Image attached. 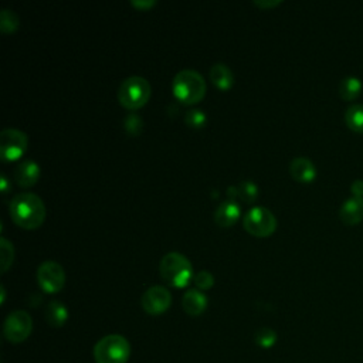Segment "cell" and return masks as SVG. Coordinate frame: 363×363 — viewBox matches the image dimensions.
I'll return each instance as SVG.
<instances>
[{"label":"cell","instance_id":"cell-1","mask_svg":"<svg viewBox=\"0 0 363 363\" xmlns=\"http://www.w3.org/2000/svg\"><path fill=\"white\" fill-rule=\"evenodd\" d=\"M9 213L13 221L27 230L37 228L46 219L44 202L32 192L16 195L9 203Z\"/></svg>","mask_w":363,"mask_h":363},{"label":"cell","instance_id":"cell-2","mask_svg":"<svg viewBox=\"0 0 363 363\" xmlns=\"http://www.w3.org/2000/svg\"><path fill=\"white\" fill-rule=\"evenodd\" d=\"M172 91L179 101L190 105L199 102L204 97L206 82L199 71L185 68L173 77Z\"/></svg>","mask_w":363,"mask_h":363},{"label":"cell","instance_id":"cell-3","mask_svg":"<svg viewBox=\"0 0 363 363\" xmlns=\"http://www.w3.org/2000/svg\"><path fill=\"white\" fill-rule=\"evenodd\" d=\"M162 278L176 288H183L193 278V267L187 257L178 252L166 253L159 263Z\"/></svg>","mask_w":363,"mask_h":363},{"label":"cell","instance_id":"cell-4","mask_svg":"<svg viewBox=\"0 0 363 363\" xmlns=\"http://www.w3.org/2000/svg\"><path fill=\"white\" fill-rule=\"evenodd\" d=\"M131 355L130 342L121 335H106L94 346L97 363H127Z\"/></svg>","mask_w":363,"mask_h":363},{"label":"cell","instance_id":"cell-5","mask_svg":"<svg viewBox=\"0 0 363 363\" xmlns=\"http://www.w3.org/2000/svg\"><path fill=\"white\" fill-rule=\"evenodd\" d=\"M151 97V84L145 77L131 75L121 82L118 88V99L121 105L128 109L144 106Z\"/></svg>","mask_w":363,"mask_h":363},{"label":"cell","instance_id":"cell-6","mask_svg":"<svg viewBox=\"0 0 363 363\" xmlns=\"http://www.w3.org/2000/svg\"><path fill=\"white\" fill-rule=\"evenodd\" d=\"M243 226L256 237H269L277 228V219L267 207L254 206L243 217Z\"/></svg>","mask_w":363,"mask_h":363},{"label":"cell","instance_id":"cell-7","mask_svg":"<svg viewBox=\"0 0 363 363\" xmlns=\"http://www.w3.org/2000/svg\"><path fill=\"white\" fill-rule=\"evenodd\" d=\"M27 145V134L20 130L6 128L0 133V156L6 162L19 159L26 152Z\"/></svg>","mask_w":363,"mask_h":363},{"label":"cell","instance_id":"cell-8","mask_svg":"<svg viewBox=\"0 0 363 363\" xmlns=\"http://www.w3.org/2000/svg\"><path fill=\"white\" fill-rule=\"evenodd\" d=\"M33 331V319L29 312L18 309L8 315L4 326L6 339L12 343H20L26 340Z\"/></svg>","mask_w":363,"mask_h":363},{"label":"cell","instance_id":"cell-9","mask_svg":"<svg viewBox=\"0 0 363 363\" xmlns=\"http://www.w3.org/2000/svg\"><path fill=\"white\" fill-rule=\"evenodd\" d=\"M37 281L43 291L59 293L66 284V273L61 264L53 260L43 262L37 269Z\"/></svg>","mask_w":363,"mask_h":363},{"label":"cell","instance_id":"cell-10","mask_svg":"<svg viewBox=\"0 0 363 363\" xmlns=\"http://www.w3.org/2000/svg\"><path fill=\"white\" fill-rule=\"evenodd\" d=\"M172 304V294L162 285L149 287L142 295V307L149 315H161Z\"/></svg>","mask_w":363,"mask_h":363},{"label":"cell","instance_id":"cell-11","mask_svg":"<svg viewBox=\"0 0 363 363\" xmlns=\"http://www.w3.org/2000/svg\"><path fill=\"white\" fill-rule=\"evenodd\" d=\"M291 176L301 183H311L316 178V168L309 158L297 156L290 164Z\"/></svg>","mask_w":363,"mask_h":363},{"label":"cell","instance_id":"cell-12","mask_svg":"<svg viewBox=\"0 0 363 363\" xmlns=\"http://www.w3.org/2000/svg\"><path fill=\"white\" fill-rule=\"evenodd\" d=\"M339 217L346 226H356L363 220V199L352 196L343 202Z\"/></svg>","mask_w":363,"mask_h":363},{"label":"cell","instance_id":"cell-13","mask_svg":"<svg viewBox=\"0 0 363 363\" xmlns=\"http://www.w3.org/2000/svg\"><path fill=\"white\" fill-rule=\"evenodd\" d=\"M40 178V166L33 159H26L20 162L15 171V180L23 186H33Z\"/></svg>","mask_w":363,"mask_h":363},{"label":"cell","instance_id":"cell-14","mask_svg":"<svg viewBox=\"0 0 363 363\" xmlns=\"http://www.w3.org/2000/svg\"><path fill=\"white\" fill-rule=\"evenodd\" d=\"M240 213L241 210H240V206L235 203V200L227 199L221 202L214 210V221L220 227H230L237 221Z\"/></svg>","mask_w":363,"mask_h":363},{"label":"cell","instance_id":"cell-15","mask_svg":"<svg viewBox=\"0 0 363 363\" xmlns=\"http://www.w3.org/2000/svg\"><path fill=\"white\" fill-rule=\"evenodd\" d=\"M182 307L186 314L192 316H197L204 312L207 308V297L199 290H189L185 293L182 300Z\"/></svg>","mask_w":363,"mask_h":363},{"label":"cell","instance_id":"cell-16","mask_svg":"<svg viewBox=\"0 0 363 363\" xmlns=\"http://www.w3.org/2000/svg\"><path fill=\"white\" fill-rule=\"evenodd\" d=\"M210 78L220 90H228L234 84V74L224 63H216L210 68Z\"/></svg>","mask_w":363,"mask_h":363},{"label":"cell","instance_id":"cell-17","mask_svg":"<svg viewBox=\"0 0 363 363\" xmlns=\"http://www.w3.org/2000/svg\"><path fill=\"white\" fill-rule=\"evenodd\" d=\"M44 316H46V321L54 326V328H60L63 326L67 319H68V309L66 308V305L60 301H50L46 307V311H44Z\"/></svg>","mask_w":363,"mask_h":363},{"label":"cell","instance_id":"cell-18","mask_svg":"<svg viewBox=\"0 0 363 363\" xmlns=\"http://www.w3.org/2000/svg\"><path fill=\"white\" fill-rule=\"evenodd\" d=\"M362 88H363V84L360 81L359 77H355V75H347L345 77L342 81H340V85H339V94L343 99L346 101H353L356 99L360 92H362Z\"/></svg>","mask_w":363,"mask_h":363},{"label":"cell","instance_id":"cell-19","mask_svg":"<svg viewBox=\"0 0 363 363\" xmlns=\"http://www.w3.org/2000/svg\"><path fill=\"white\" fill-rule=\"evenodd\" d=\"M345 123L349 130L356 134H363V105L353 104L345 111Z\"/></svg>","mask_w":363,"mask_h":363},{"label":"cell","instance_id":"cell-20","mask_svg":"<svg viewBox=\"0 0 363 363\" xmlns=\"http://www.w3.org/2000/svg\"><path fill=\"white\" fill-rule=\"evenodd\" d=\"M19 25H20V19L16 12H13L9 8L0 11V30H2L5 35L15 33L19 29Z\"/></svg>","mask_w":363,"mask_h":363},{"label":"cell","instance_id":"cell-21","mask_svg":"<svg viewBox=\"0 0 363 363\" xmlns=\"http://www.w3.org/2000/svg\"><path fill=\"white\" fill-rule=\"evenodd\" d=\"M15 259V247L6 237L0 238V269L6 273Z\"/></svg>","mask_w":363,"mask_h":363},{"label":"cell","instance_id":"cell-22","mask_svg":"<svg viewBox=\"0 0 363 363\" xmlns=\"http://www.w3.org/2000/svg\"><path fill=\"white\" fill-rule=\"evenodd\" d=\"M237 186L238 196L246 203H253L259 196V187L253 180H241Z\"/></svg>","mask_w":363,"mask_h":363},{"label":"cell","instance_id":"cell-23","mask_svg":"<svg viewBox=\"0 0 363 363\" xmlns=\"http://www.w3.org/2000/svg\"><path fill=\"white\" fill-rule=\"evenodd\" d=\"M207 121V116H206V112L199 109V108H193V109H189L186 111L185 113V123L192 127V128H202Z\"/></svg>","mask_w":363,"mask_h":363},{"label":"cell","instance_id":"cell-24","mask_svg":"<svg viewBox=\"0 0 363 363\" xmlns=\"http://www.w3.org/2000/svg\"><path fill=\"white\" fill-rule=\"evenodd\" d=\"M256 342H257L259 346L269 349V347L276 345L277 333H276V331H273L270 328H262L256 333Z\"/></svg>","mask_w":363,"mask_h":363},{"label":"cell","instance_id":"cell-25","mask_svg":"<svg viewBox=\"0 0 363 363\" xmlns=\"http://www.w3.org/2000/svg\"><path fill=\"white\" fill-rule=\"evenodd\" d=\"M144 123L140 115L137 113H130L125 119H124V128L130 135H140L142 131Z\"/></svg>","mask_w":363,"mask_h":363},{"label":"cell","instance_id":"cell-26","mask_svg":"<svg viewBox=\"0 0 363 363\" xmlns=\"http://www.w3.org/2000/svg\"><path fill=\"white\" fill-rule=\"evenodd\" d=\"M193 280H195V284H196V287H197L199 290H209V288H211L213 284H214V277H213L211 273L207 271V270H202V271L196 273L195 277H193Z\"/></svg>","mask_w":363,"mask_h":363},{"label":"cell","instance_id":"cell-27","mask_svg":"<svg viewBox=\"0 0 363 363\" xmlns=\"http://www.w3.org/2000/svg\"><path fill=\"white\" fill-rule=\"evenodd\" d=\"M131 5L137 9H151L156 5L155 0H131Z\"/></svg>","mask_w":363,"mask_h":363},{"label":"cell","instance_id":"cell-28","mask_svg":"<svg viewBox=\"0 0 363 363\" xmlns=\"http://www.w3.org/2000/svg\"><path fill=\"white\" fill-rule=\"evenodd\" d=\"M350 192L353 193V196L363 199V180L362 179L353 180V183L350 186Z\"/></svg>","mask_w":363,"mask_h":363},{"label":"cell","instance_id":"cell-29","mask_svg":"<svg viewBox=\"0 0 363 363\" xmlns=\"http://www.w3.org/2000/svg\"><path fill=\"white\" fill-rule=\"evenodd\" d=\"M280 4H281V0H254V5H257L259 8H263V9L274 8Z\"/></svg>","mask_w":363,"mask_h":363},{"label":"cell","instance_id":"cell-30","mask_svg":"<svg viewBox=\"0 0 363 363\" xmlns=\"http://www.w3.org/2000/svg\"><path fill=\"white\" fill-rule=\"evenodd\" d=\"M0 185H2V192H4V195L9 193V190H11V183H9V179H8L6 175H2V178H0Z\"/></svg>","mask_w":363,"mask_h":363},{"label":"cell","instance_id":"cell-31","mask_svg":"<svg viewBox=\"0 0 363 363\" xmlns=\"http://www.w3.org/2000/svg\"><path fill=\"white\" fill-rule=\"evenodd\" d=\"M0 291H2V298H0V302H5V298H6V290H5V285L2 284V285H0Z\"/></svg>","mask_w":363,"mask_h":363}]
</instances>
